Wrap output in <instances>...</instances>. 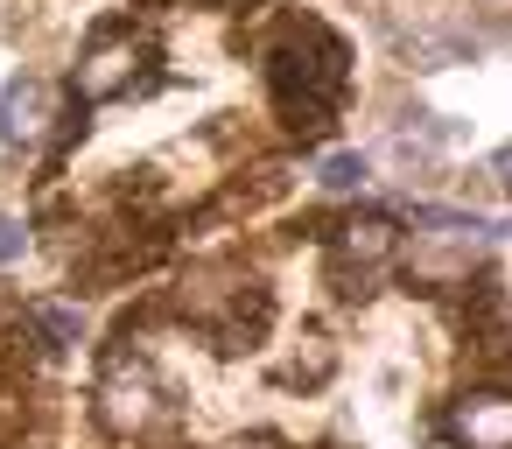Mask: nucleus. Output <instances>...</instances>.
I'll return each mask as SVG.
<instances>
[{
  "mask_svg": "<svg viewBox=\"0 0 512 449\" xmlns=\"http://www.w3.org/2000/svg\"><path fill=\"white\" fill-rule=\"evenodd\" d=\"M148 8H169V0H148ZM190 8H246V0H190Z\"/></svg>",
  "mask_w": 512,
  "mask_h": 449,
  "instance_id": "nucleus-12",
  "label": "nucleus"
},
{
  "mask_svg": "<svg viewBox=\"0 0 512 449\" xmlns=\"http://www.w3.org/2000/svg\"><path fill=\"white\" fill-rule=\"evenodd\" d=\"M456 442H463V449H505V442H512V407H505V393H470V400H456Z\"/></svg>",
  "mask_w": 512,
  "mask_h": 449,
  "instance_id": "nucleus-7",
  "label": "nucleus"
},
{
  "mask_svg": "<svg viewBox=\"0 0 512 449\" xmlns=\"http://www.w3.org/2000/svg\"><path fill=\"white\" fill-rule=\"evenodd\" d=\"M393 253H400L393 218H379V211L344 218V225L330 232V281H337V295H372L365 281H372V274H379Z\"/></svg>",
  "mask_w": 512,
  "mask_h": 449,
  "instance_id": "nucleus-4",
  "label": "nucleus"
},
{
  "mask_svg": "<svg viewBox=\"0 0 512 449\" xmlns=\"http://www.w3.org/2000/svg\"><path fill=\"white\" fill-rule=\"evenodd\" d=\"M15 253H22V225H15V218H0V267H8Z\"/></svg>",
  "mask_w": 512,
  "mask_h": 449,
  "instance_id": "nucleus-11",
  "label": "nucleus"
},
{
  "mask_svg": "<svg viewBox=\"0 0 512 449\" xmlns=\"http://www.w3.org/2000/svg\"><path fill=\"white\" fill-rule=\"evenodd\" d=\"M232 449H281L274 435H253V442H232Z\"/></svg>",
  "mask_w": 512,
  "mask_h": 449,
  "instance_id": "nucleus-13",
  "label": "nucleus"
},
{
  "mask_svg": "<svg viewBox=\"0 0 512 449\" xmlns=\"http://www.w3.org/2000/svg\"><path fill=\"white\" fill-rule=\"evenodd\" d=\"M316 183H323V190H337V197H344V190H365V155H330Z\"/></svg>",
  "mask_w": 512,
  "mask_h": 449,
  "instance_id": "nucleus-10",
  "label": "nucleus"
},
{
  "mask_svg": "<svg viewBox=\"0 0 512 449\" xmlns=\"http://www.w3.org/2000/svg\"><path fill=\"white\" fill-rule=\"evenodd\" d=\"M491 246H498V225H491V218L421 204V211H414V246H407V281L428 288V295L470 288V267H477Z\"/></svg>",
  "mask_w": 512,
  "mask_h": 449,
  "instance_id": "nucleus-2",
  "label": "nucleus"
},
{
  "mask_svg": "<svg viewBox=\"0 0 512 449\" xmlns=\"http://www.w3.org/2000/svg\"><path fill=\"white\" fill-rule=\"evenodd\" d=\"M351 78V50L337 29H323L316 15H288L281 43L267 50V85H274V113L295 141H323L337 127V99Z\"/></svg>",
  "mask_w": 512,
  "mask_h": 449,
  "instance_id": "nucleus-1",
  "label": "nucleus"
},
{
  "mask_svg": "<svg viewBox=\"0 0 512 449\" xmlns=\"http://www.w3.org/2000/svg\"><path fill=\"white\" fill-rule=\"evenodd\" d=\"M162 421V386L134 351H113L99 372V428L106 435H148Z\"/></svg>",
  "mask_w": 512,
  "mask_h": 449,
  "instance_id": "nucleus-3",
  "label": "nucleus"
},
{
  "mask_svg": "<svg viewBox=\"0 0 512 449\" xmlns=\"http://www.w3.org/2000/svg\"><path fill=\"white\" fill-rule=\"evenodd\" d=\"M302 344H309V351H295V358H288V365L274 372L281 386H323V379H330V365H337V351H330L323 337H302Z\"/></svg>",
  "mask_w": 512,
  "mask_h": 449,
  "instance_id": "nucleus-9",
  "label": "nucleus"
},
{
  "mask_svg": "<svg viewBox=\"0 0 512 449\" xmlns=\"http://www.w3.org/2000/svg\"><path fill=\"white\" fill-rule=\"evenodd\" d=\"M141 64H148V50L127 36V29H99L92 43H85V57H78V78H71V92L85 99V106H99V99H120V92H148L155 78H141Z\"/></svg>",
  "mask_w": 512,
  "mask_h": 449,
  "instance_id": "nucleus-5",
  "label": "nucleus"
},
{
  "mask_svg": "<svg viewBox=\"0 0 512 449\" xmlns=\"http://www.w3.org/2000/svg\"><path fill=\"white\" fill-rule=\"evenodd\" d=\"M22 323L43 337V351H71V344L85 337V316H78L71 302H29V309H22Z\"/></svg>",
  "mask_w": 512,
  "mask_h": 449,
  "instance_id": "nucleus-8",
  "label": "nucleus"
},
{
  "mask_svg": "<svg viewBox=\"0 0 512 449\" xmlns=\"http://www.w3.org/2000/svg\"><path fill=\"white\" fill-rule=\"evenodd\" d=\"M57 120V92L43 78H15L0 85V148H43Z\"/></svg>",
  "mask_w": 512,
  "mask_h": 449,
  "instance_id": "nucleus-6",
  "label": "nucleus"
}]
</instances>
